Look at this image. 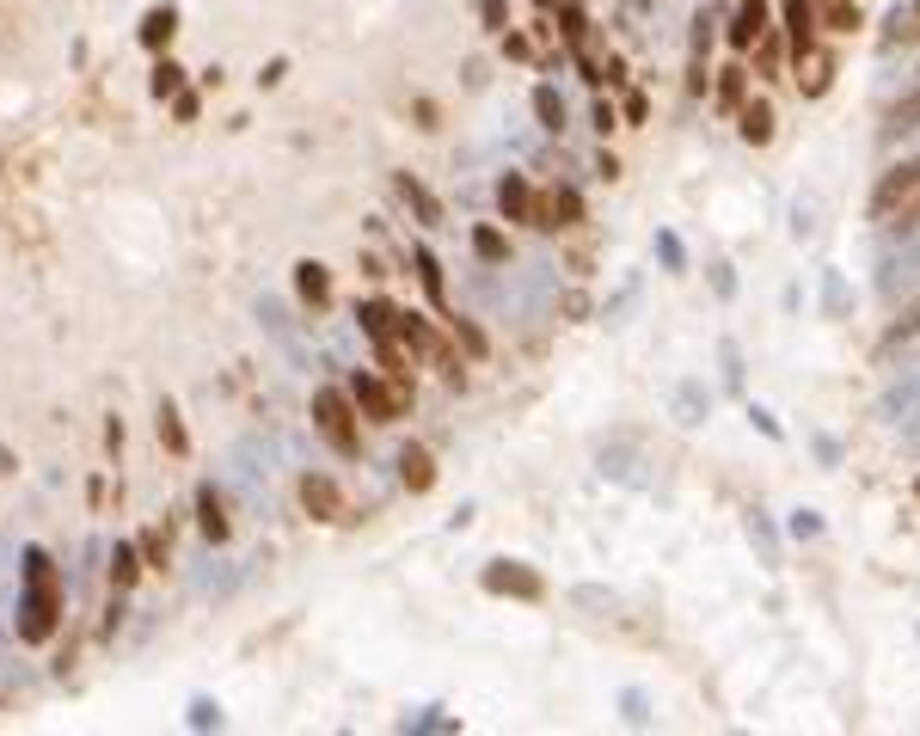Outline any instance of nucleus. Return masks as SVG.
Masks as SVG:
<instances>
[{
  "mask_svg": "<svg viewBox=\"0 0 920 736\" xmlns=\"http://www.w3.org/2000/svg\"><path fill=\"white\" fill-rule=\"evenodd\" d=\"M136 577H141V552L129 547V540H117V547H110V583H117V589H129Z\"/></svg>",
  "mask_w": 920,
  "mask_h": 736,
  "instance_id": "nucleus-16",
  "label": "nucleus"
},
{
  "mask_svg": "<svg viewBox=\"0 0 920 736\" xmlns=\"http://www.w3.org/2000/svg\"><path fill=\"white\" fill-rule=\"evenodd\" d=\"M915 338H920V314H915V319H902V326H889V338L877 344V357H896V350H902V344H915Z\"/></svg>",
  "mask_w": 920,
  "mask_h": 736,
  "instance_id": "nucleus-25",
  "label": "nucleus"
},
{
  "mask_svg": "<svg viewBox=\"0 0 920 736\" xmlns=\"http://www.w3.org/2000/svg\"><path fill=\"white\" fill-rule=\"evenodd\" d=\"M172 32H178V13H172V7H154V13L141 19V44L148 49H166Z\"/></svg>",
  "mask_w": 920,
  "mask_h": 736,
  "instance_id": "nucleus-14",
  "label": "nucleus"
},
{
  "mask_svg": "<svg viewBox=\"0 0 920 736\" xmlns=\"http://www.w3.org/2000/svg\"><path fill=\"white\" fill-rule=\"evenodd\" d=\"M399 338H406L418 357H436V362H449V350H442V338L430 331V319H418V314H399Z\"/></svg>",
  "mask_w": 920,
  "mask_h": 736,
  "instance_id": "nucleus-10",
  "label": "nucleus"
},
{
  "mask_svg": "<svg viewBox=\"0 0 920 736\" xmlns=\"http://www.w3.org/2000/svg\"><path fill=\"white\" fill-rule=\"evenodd\" d=\"M785 19H792V49H797V62H804V49H811V32H816V13L804 7V0H792V7H785Z\"/></svg>",
  "mask_w": 920,
  "mask_h": 736,
  "instance_id": "nucleus-18",
  "label": "nucleus"
},
{
  "mask_svg": "<svg viewBox=\"0 0 920 736\" xmlns=\"http://www.w3.org/2000/svg\"><path fill=\"white\" fill-rule=\"evenodd\" d=\"M301 503H307V516H319V522L343 516V491L331 486L326 472H307V479H301Z\"/></svg>",
  "mask_w": 920,
  "mask_h": 736,
  "instance_id": "nucleus-6",
  "label": "nucleus"
},
{
  "mask_svg": "<svg viewBox=\"0 0 920 736\" xmlns=\"http://www.w3.org/2000/svg\"><path fill=\"white\" fill-rule=\"evenodd\" d=\"M197 528L209 534V540H228V516H221V498H216V486H197Z\"/></svg>",
  "mask_w": 920,
  "mask_h": 736,
  "instance_id": "nucleus-11",
  "label": "nucleus"
},
{
  "mask_svg": "<svg viewBox=\"0 0 920 736\" xmlns=\"http://www.w3.org/2000/svg\"><path fill=\"white\" fill-rule=\"evenodd\" d=\"M418 270H423V289H430V301L442 307V265L430 258V252H418Z\"/></svg>",
  "mask_w": 920,
  "mask_h": 736,
  "instance_id": "nucleus-29",
  "label": "nucleus"
},
{
  "mask_svg": "<svg viewBox=\"0 0 920 736\" xmlns=\"http://www.w3.org/2000/svg\"><path fill=\"white\" fill-rule=\"evenodd\" d=\"M313 423H319V436L338 448V455H357L362 436H357V399L338 387H319L313 393Z\"/></svg>",
  "mask_w": 920,
  "mask_h": 736,
  "instance_id": "nucleus-2",
  "label": "nucleus"
},
{
  "mask_svg": "<svg viewBox=\"0 0 920 736\" xmlns=\"http://www.w3.org/2000/svg\"><path fill=\"white\" fill-rule=\"evenodd\" d=\"M915 190H920V160H902V166H889V173H884V185H877V197H872V215L884 221L889 209H896V203H908Z\"/></svg>",
  "mask_w": 920,
  "mask_h": 736,
  "instance_id": "nucleus-5",
  "label": "nucleus"
},
{
  "mask_svg": "<svg viewBox=\"0 0 920 736\" xmlns=\"http://www.w3.org/2000/svg\"><path fill=\"white\" fill-rule=\"evenodd\" d=\"M534 117H540V129H564V98L552 86H540L534 93Z\"/></svg>",
  "mask_w": 920,
  "mask_h": 736,
  "instance_id": "nucleus-20",
  "label": "nucleus"
},
{
  "mask_svg": "<svg viewBox=\"0 0 920 736\" xmlns=\"http://www.w3.org/2000/svg\"><path fill=\"white\" fill-rule=\"evenodd\" d=\"M62 620V577H56V564L49 552H25V601H19V639L25 644H44Z\"/></svg>",
  "mask_w": 920,
  "mask_h": 736,
  "instance_id": "nucleus-1",
  "label": "nucleus"
},
{
  "mask_svg": "<svg viewBox=\"0 0 920 736\" xmlns=\"http://www.w3.org/2000/svg\"><path fill=\"white\" fill-rule=\"evenodd\" d=\"M350 399H357V411H369L375 423H393L406 418V387L399 381H375V375H357V387H350Z\"/></svg>",
  "mask_w": 920,
  "mask_h": 736,
  "instance_id": "nucleus-4",
  "label": "nucleus"
},
{
  "mask_svg": "<svg viewBox=\"0 0 920 736\" xmlns=\"http://www.w3.org/2000/svg\"><path fill=\"white\" fill-rule=\"evenodd\" d=\"M902 442H908V448L920 455V418H908V423H902Z\"/></svg>",
  "mask_w": 920,
  "mask_h": 736,
  "instance_id": "nucleus-33",
  "label": "nucleus"
},
{
  "mask_svg": "<svg viewBox=\"0 0 920 736\" xmlns=\"http://www.w3.org/2000/svg\"><path fill=\"white\" fill-rule=\"evenodd\" d=\"M178 93H185V68H178V62H160V68H154V98H178Z\"/></svg>",
  "mask_w": 920,
  "mask_h": 736,
  "instance_id": "nucleus-23",
  "label": "nucleus"
},
{
  "mask_svg": "<svg viewBox=\"0 0 920 736\" xmlns=\"http://www.w3.org/2000/svg\"><path fill=\"white\" fill-rule=\"evenodd\" d=\"M877 418L884 423H908V418H920V375H902L896 387L877 399Z\"/></svg>",
  "mask_w": 920,
  "mask_h": 736,
  "instance_id": "nucleus-7",
  "label": "nucleus"
},
{
  "mask_svg": "<svg viewBox=\"0 0 920 736\" xmlns=\"http://www.w3.org/2000/svg\"><path fill=\"white\" fill-rule=\"evenodd\" d=\"M399 190H406V203L418 209L423 221H442V215H436V197H430V190H423V185H418V178H411V173L399 178Z\"/></svg>",
  "mask_w": 920,
  "mask_h": 736,
  "instance_id": "nucleus-24",
  "label": "nucleus"
},
{
  "mask_svg": "<svg viewBox=\"0 0 920 736\" xmlns=\"http://www.w3.org/2000/svg\"><path fill=\"white\" fill-rule=\"evenodd\" d=\"M485 589H498V596H540V577L534 571H522V564H491L485 571Z\"/></svg>",
  "mask_w": 920,
  "mask_h": 736,
  "instance_id": "nucleus-8",
  "label": "nucleus"
},
{
  "mask_svg": "<svg viewBox=\"0 0 920 736\" xmlns=\"http://www.w3.org/2000/svg\"><path fill=\"white\" fill-rule=\"evenodd\" d=\"M190 731H221V705L216 700H190Z\"/></svg>",
  "mask_w": 920,
  "mask_h": 736,
  "instance_id": "nucleus-28",
  "label": "nucleus"
},
{
  "mask_svg": "<svg viewBox=\"0 0 920 736\" xmlns=\"http://www.w3.org/2000/svg\"><path fill=\"white\" fill-rule=\"evenodd\" d=\"M761 32H767V7L761 0H743V13H736V25H731V44H755Z\"/></svg>",
  "mask_w": 920,
  "mask_h": 736,
  "instance_id": "nucleus-15",
  "label": "nucleus"
},
{
  "mask_svg": "<svg viewBox=\"0 0 920 736\" xmlns=\"http://www.w3.org/2000/svg\"><path fill=\"white\" fill-rule=\"evenodd\" d=\"M141 559H148V564H166V528L141 534Z\"/></svg>",
  "mask_w": 920,
  "mask_h": 736,
  "instance_id": "nucleus-30",
  "label": "nucleus"
},
{
  "mask_svg": "<svg viewBox=\"0 0 920 736\" xmlns=\"http://www.w3.org/2000/svg\"><path fill=\"white\" fill-rule=\"evenodd\" d=\"M920 129V86L908 98H896V105H889V117H884V136L896 141V136H915Z\"/></svg>",
  "mask_w": 920,
  "mask_h": 736,
  "instance_id": "nucleus-12",
  "label": "nucleus"
},
{
  "mask_svg": "<svg viewBox=\"0 0 920 736\" xmlns=\"http://www.w3.org/2000/svg\"><path fill=\"white\" fill-rule=\"evenodd\" d=\"M884 221L896 227V240H915V234H920V190L908 197V203H896V209H889Z\"/></svg>",
  "mask_w": 920,
  "mask_h": 736,
  "instance_id": "nucleus-19",
  "label": "nucleus"
},
{
  "mask_svg": "<svg viewBox=\"0 0 920 736\" xmlns=\"http://www.w3.org/2000/svg\"><path fill=\"white\" fill-rule=\"evenodd\" d=\"M473 246H479V258H485V265H503V258H510L503 234H491V227H479V234H473Z\"/></svg>",
  "mask_w": 920,
  "mask_h": 736,
  "instance_id": "nucleus-26",
  "label": "nucleus"
},
{
  "mask_svg": "<svg viewBox=\"0 0 920 736\" xmlns=\"http://www.w3.org/2000/svg\"><path fill=\"white\" fill-rule=\"evenodd\" d=\"M454 331H461V344H467V350H473V357H479V350H485L479 326H467V319H454Z\"/></svg>",
  "mask_w": 920,
  "mask_h": 736,
  "instance_id": "nucleus-31",
  "label": "nucleus"
},
{
  "mask_svg": "<svg viewBox=\"0 0 920 736\" xmlns=\"http://www.w3.org/2000/svg\"><path fill=\"white\" fill-rule=\"evenodd\" d=\"M889 37H920V0H915V7H896V13H889Z\"/></svg>",
  "mask_w": 920,
  "mask_h": 736,
  "instance_id": "nucleus-27",
  "label": "nucleus"
},
{
  "mask_svg": "<svg viewBox=\"0 0 920 736\" xmlns=\"http://www.w3.org/2000/svg\"><path fill=\"white\" fill-rule=\"evenodd\" d=\"M736 98H743V68H731V74H724V105H736Z\"/></svg>",
  "mask_w": 920,
  "mask_h": 736,
  "instance_id": "nucleus-32",
  "label": "nucleus"
},
{
  "mask_svg": "<svg viewBox=\"0 0 920 736\" xmlns=\"http://www.w3.org/2000/svg\"><path fill=\"white\" fill-rule=\"evenodd\" d=\"M160 442H166L172 455H185L190 442H185V423H178V406H160Z\"/></svg>",
  "mask_w": 920,
  "mask_h": 736,
  "instance_id": "nucleus-22",
  "label": "nucleus"
},
{
  "mask_svg": "<svg viewBox=\"0 0 920 736\" xmlns=\"http://www.w3.org/2000/svg\"><path fill=\"white\" fill-rule=\"evenodd\" d=\"M295 289L313 301V307H326V301H331V277H326V265H313V258H307V265H295Z\"/></svg>",
  "mask_w": 920,
  "mask_h": 736,
  "instance_id": "nucleus-13",
  "label": "nucleus"
},
{
  "mask_svg": "<svg viewBox=\"0 0 920 736\" xmlns=\"http://www.w3.org/2000/svg\"><path fill=\"white\" fill-rule=\"evenodd\" d=\"M399 479H406L411 491H430L436 467H430V455H423V448H406V455H399Z\"/></svg>",
  "mask_w": 920,
  "mask_h": 736,
  "instance_id": "nucleus-17",
  "label": "nucleus"
},
{
  "mask_svg": "<svg viewBox=\"0 0 920 736\" xmlns=\"http://www.w3.org/2000/svg\"><path fill=\"white\" fill-rule=\"evenodd\" d=\"M498 203H503V215H510V221H534V203H540V197L528 190V178H522V173H510L498 185Z\"/></svg>",
  "mask_w": 920,
  "mask_h": 736,
  "instance_id": "nucleus-9",
  "label": "nucleus"
},
{
  "mask_svg": "<svg viewBox=\"0 0 920 736\" xmlns=\"http://www.w3.org/2000/svg\"><path fill=\"white\" fill-rule=\"evenodd\" d=\"M877 289H884L889 301H908V295H920V234L908 240V246L884 252V265H877Z\"/></svg>",
  "mask_w": 920,
  "mask_h": 736,
  "instance_id": "nucleus-3",
  "label": "nucleus"
},
{
  "mask_svg": "<svg viewBox=\"0 0 920 736\" xmlns=\"http://www.w3.org/2000/svg\"><path fill=\"white\" fill-rule=\"evenodd\" d=\"M767 136H773V110L755 98V105L743 110V141H767Z\"/></svg>",
  "mask_w": 920,
  "mask_h": 736,
  "instance_id": "nucleus-21",
  "label": "nucleus"
}]
</instances>
